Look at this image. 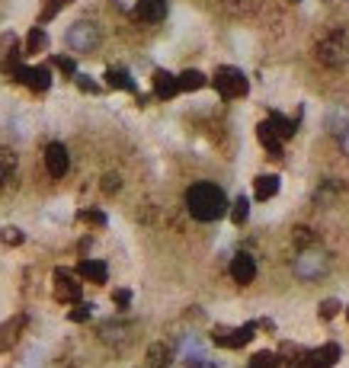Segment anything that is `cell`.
Here are the masks:
<instances>
[{
    "instance_id": "obj_1",
    "label": "cell",
    "mask_w": 349,
    "mask_h": 368,
    "mask_svg": "<svg viewBox=\"0 0 349 368\" xmlns=\"http://www.w3.org/2000/svg\"><path fill=\"white\" fill-rule=\"evenodd\" d=\"M186 208L195 221H205L208 224V221H218L227 212V195L215 183H195L186 193Z\"/></svg>"
},
{
    "instance_id": "obj_2",
    "label": "cell",
    "mask_w": 349,
    "mask_h": 368,
    "mask_svg": "<svg viewBox=\"0 0 349 368\" xmlns=\"http://www.w3.org/2000/svg\"><path fill=\"white\" fill-rule=\"evenodd\" d=\"M68 48L77 55H93L100 48V42H103V33H100V26L93 20H77L71 29H68L65 36Z\"/></svg>"
},
{
    "instance_id": "obj_3",
    "label": "cell",
    "mask_w": 349,
    "mask_h": 368,
    "mask_svg": "<svg viewBox=\"0 0 349 368\" xmlns=\"http://www.w3.org/2000/svg\"><path fill=\"white\" fill-rule=\"evenodd\" d=\"M317 58H321V65L333 67V71L349 67V36L346 33H330L327 39L317 45Z\"/></svg>"
},
{
    "instance_id": "obj_4",
    "label": "cell",
    "mask_w": 349,
    "mask_h": 368,
    "mask_svg": "<svg viewBox=\"0 0 349 368\" xmlns=\"http://www.w3.org/2000/svg\"><path fill=\"white\" fill-rule=\"evenodd\" d=\"M212 84H215V90H218L221 99H240V97H247V90H250L244 71H240V67H231V65L218 67L215 77H212Z\"/></svg>"
},
{
    "instance_id": "obj_5",
    "label": "cell",
    "mask_w": 349,
    "mask_h": 368,
    "mask_svg": "<svg viewBox=\"0 0 349 368\" xmlns=\"http://www.w3.org/2000/svg\"><path fill=\"white\" fill-rule=\"evenodd\" d=\"M295 276L301 278V282H317L321 276H327V253L301 250L295 256Z\"/></svg>"
},
{
    "instance_id": "obj_6",
    "label": "cell",
    "mask_w": 349,
    "mask_h": 368,
    "mask_svg": "<svg viewBox=\"0 0 349 368\" xmlns=\"http://www.w3.org/2000/svg\"><path fill=\"white\" fill-rule=\"evenodd\" d=\"M257 336V323H240V327H215V333H212V340L218 342L221 349H240V346H247V342Z\"/></svg>"
},
{
    "instance_id": "obj_7",
    "label": "cell",
    "mask_w": 349,
    "mask_h": 368,
    "mask_svg": "<svg viewBox=\"0 0 349 368\" xmlns=\"http://www.w3.org/2000/svg\"><path fill=\"white\" fill-rule=\"evenodd\" d=\"M14 80L23 87H29L33 93H45L48 87H52V71H48L45 65L39 67H26V65H16L14 67Z\"/></svg>"
},
{
    "instance_id": "obj_8",
    "label": "cell",
    "mask_w": 349,
    "mask_h": 368,
    "mask_svg": "<svg viewBox=\"0 0 349 368\" xmlns=\"http://www.w3.org/2000/svg\"><path fill=\"white\" fill-rule=\"evenodd\" d=\"M55 298L65 304H77L80 301V282L74 278V272L68 269H55Z\"/></svg>"
},
{
    "instance_id": "obj_9",
    "label": "cell",
    "mask_w": 349,
    "mask_h": 368,
    "mask_svg": "<svg viewBox=\"0 0 349 368\" xmlns=\"http://www.w3.org/2000/svg\"><path fill=\"white\" fill-rule=\"evenodd\" d=\"M343 349L336 346V342H323L321 349H308V355H304V368H333L336 362H340Z\"/></svg>"
},
{
    "instance_id": "obj_10",
    "label": "cell",
    "mask_w": 349,
    "mask_h": 368,
    "mask_svg": "<svg viewBox=\"0 0 349 368\" xmlns=\"http://www.w3.org/2000/svg\"><path fill=\"white\" fill-rule=\"evenodd\" d=\"M68 167H71V157H68V148L61 141H52L45 148V170L48 176H55V180H61V176L68 173Z\"/></svg>"
},
{
    "instance_id": "obj_11",
    "label": "cell",
    "mask_w": 349,
    "mask_h": 368,
    "mask_svg": "<svg viewBox=\"0 0 349 368\" xmlns=\"http://www.w3.org/2000/svg\"><path fill=\"white\" fill-rule=\"evenodd\" d=\"M23 330H26V314H16V317H10V320L0 323V352L14 349L16 342H20Z\"/></svg>"
},
{
    "instance_id": "obj_12",
    "label": "cell",
    "mask_w": 349,
    "mask_h": 368,
    "mask_svg": "<svg viewBox=\"0 0 349 368\" xmlns=\"http://www.w3.org/2000/svg\"><path fill=\"white\" fill-rule=\"evenodd\" d=\"M20 55H23V48H20V42H16L14 33L0 36V71L14 74V67L20 65Z\"/></svg>"
},
{
    "instance_id": "obj_13",
    "label": "cell",
    "mask_w": 349,
    "mask_h": 368,
    "mask_svg": "<svg viewBox=\"0 0 349 368\" xmlns=\"http://www.w3.org/2000/svg\"><path fill=\"white\" fill-rule=\"evenodd\" d=\"M231 278L240 285H250L253 278H257V259H253L250 253H237V256L231 259Z\"/></svg>"
},
{
    "instance_id": "obj_14",
    "label": "cell",
    "mask_w": 349,
    "mask_h": 368,
    "mask_svg": "<svg viewBox=\"0 0 349 368\" xmlns=\"http://www.w3.org/2000/svg\"><path fill=\"white\" fill-rule=\"evenodd\" d=\"M77 276L87 278V282H93V285H106L109 282V266H106L103 259H80Z\"/></svg>"
},
{
    "instance_id": "obj_15",
    "label": "cell",
    "mask_w": 349,
    "mask_h": 368,
    "mask_svg": "<svg viewBox=\"0 0 349 368\" xmlns=\"http://www.w3.org/2000/svg\"><path fill=\"white\" fill-rule=\"evenodd\" d=\"M151 84H154V97H157V99H173L176 93H180V84H176V74L163 71V67H157V71H154Z\"/></svg>"
},
{
    "instance_id": "obj_16",
    "label": "cell",
    "mask_w": 349,
    "mask_h": 368,
    "mask_svg": "<svg viewBox=\"0 0 349 368\" xmlns=\"http://www.w3.org/2000/svg\"><path fill=\"white\" fill-rule=\"evenodd\" d=\"M135 16L144 23H161L167 16V0H135Z\"/></svg>"
},
{
    "instance_id": "obj_17",
    "label": "cell",
    "mask_w": 349,
    "mask_h": 368,
    "mask_svg": "<svg viewBox=\"0 0 349 368\" xmlns=\"http://www.w3.org/2000/svg\"><path fill=\"white\" fill-rule=\"evenodd\" d=\"M253 195H257L259 202H269L279 195V176L276 173H259L257 180H253Z\"/></svg>"
},
{
    "instance_id": "obj_18",
    "label": "cell",
    "mask_w": 349,
    "mask_h": 368,
    "mask_svg": "<svg viewBox=\"0 0 349 368\" xmlns=\"http://www.w3.org/2000/svg\"><path fill=\"white\" fill-rule=\"evenodd\" d=\"M257 138H259V144H263V148L269 151V157L282 161V154H285V151H282V141H279V135H276V131H272L266 122H259V125H257Z\"/></svg>"
},
{
    "instance_id": "obj_19",
    "label": "cell",
    "mask_w": 349,
    "mask_h": 368,
    "mask_svg": "<svg viewBox=\"0 0 349 368\" xmlns=\"http://www.w3.org/2000/svg\"><path fill=\"white\" fill-rule=\"evenodd\" d=\"M106 87H112V90H125V93H135V77H131L125 67H109L106 71Z\"/></svg>"
},
{
    "instance_id": "obj_20",
    "label": "cell",
    "mask_w": 349,
    "mask_h": 368,
    "mask_svg": "<svg viewBox=\"0 0 349 368\" xmlns=\"http://www.w3.org/2000/svg\"><path fill=\"white\" fill-rule=\"evenodd\" d=\"M266 125H269V129L279 135V141H289V138H295V131H298V125L291 122V119H285L282 112H269Z\"/></svg>"
},
{
    "instance_id": "obj_21",
    "label": "cell",
    "mask_w": 349,
    "mask_h": 368,
    "mask_svg": "<svg viewBox=\"0 0 349 368\" xmlns=\"http://www.w3.org/2000/svg\"><path fill=\"white\" fill-rule=\"evenodd\" d=\"M176 84H180V93H195L208 84V77L202 71H195V67H189V71L176 74Z\"/></svg>"
},
{
    "instance_id": "obj_22",
    "label": "cell",
    "mask_w": 349,
    "mask_h": 368,
    "mask_svg": "<svg viewBox=\"0 0 349 368\" xmlns=\"http://www.w3.org/2000/svg\"><path fill=\"white\" fill-rule=\"evenodd\" d=\"M170 346L167 342H151L148 346V368H170Z\"/></svg>"
},
{
    "instance_id": "obj_23",
    "label": "cell",
    "mask_w": 349,
    "mask_h": 368,
    "mask_svg": "<svg viewBox=\"0 0 349 368\" xmlns=\"http://www.w3.org/2000/svg\"><path fill=\"white\" fill-rule=\"evenodd\" d=\"M45 48H48V36H45V29H42V26L29 29L26 45H23V55H39V52H45Z\"/></svg>"
},
{
    "instance_id": "obj_24",
    "label": "cell",
    "mask_w": 349,
    "mask_h": 368,
    "mask_svg": "<svg viewBox=\"0 0 349 368\" xmlns=\"http://www.w3.org/2000/svg\"><path fill=\"white\" fill-rule=\"evenodd\" d=\"M14 173H16V154L10 148H0V186L14 180Z\"/></svg>"
},
{
    "instance_id": "obj_25",
    "label": "cell",
    "mask_w": 349,
    "mask_h": 368,
    "mask_svg": "<svg viewBox=\"0 0 349 368\" xmlns=\"http://www.w3.org/2000/svg\"><path fill=\"white\" fill-rule=\"evenodd\" d=\"M247 218H250V199L240 195V199H234V205H231V221L234 224H244Z\"/></svg>"
},
{
    "instance_id": "obj_26",
    "label": "cell",
    "mask_w": 349,
    "mask_h": 368,
    "mask_svg": "<svg viewBox=\"0 0 349 368\" xmlns=\"http://www.w3.org/2000/svg\"><path fill=\"white\" fill-rule=\"evenodd\" d=\"M100 333H103V340H106V342H119V340H129L131 330H129V327H122V323H106V327L100 330Z\"/></svg>"
},
{
    "instance_id": "obj_27",
    "label": "cell",
    "mask_w": 349,
    "mask_h": 368,
    "mask_svg": "<svg viewBox=\"0 0 349 368\" xmlns=\"http://www.w3.org/2000/svg\"><path fill=\"white\" fill-rule=\"evenodd\" d=\"M247 368H279V355L269 352V349H263V352H257L250 359V365Z\"/></svg>"
},
{
    "instance_id": "obj_28",
    "label": "cell",
    "mask_w": 349,
    "mask_h": 368,
    "mask_svg": "<svg viewBox=\"0 0 349 368\" xmlns=\"http://www.w3.org/2000/svg\"><path fill=\"white\" fill-rule=\"evenodd\" d=\"M68 4H74V0H45V7H42V16H39V23H48V20H55V16H58L61 10L68 7Z\"/></svg>"
},
{
    "instance_id": "obj_29",
    "label": "cell",
    "mask_w": 349,
    "mask_h": 368,
    "mask_svg": "<svg viewBox=\"0 0 349 368\" xmlns=\"http://www.w3.org/2000/svg\"><path fill=\"white\" fill-rule=\"evenodd\" d=\"M327 125H330V131H333V135H343V131H346V129H349V112H343V109L330 112Z\"/></svg>"
},
{
    "instance_id": "obj_30",
    "label": "cell",
    "mask_w": 349,
    "mask_h": 368,
    "mask_svg": "<svg viewBox=\"0 0 349 368\" xmlns=\"http://www.w3.org/2000/svg\"><path fill=\"white\" fill-rule=\"evenodd\" d=\"M340 310H343V304L336 301V298H323L321 308H317V314H321V320H333Z\"/></svg>"
},
{
    "instance_id": "obj_31",
    "label": "cell",
    "mask_w": 349,
    "mask_h": 368,
    "mask_svg": "<svg viewBox=\"0 0 349 368\" xmlns=\"http://www.w3.org/2000/svg\"><path fill=\"white\" fill-rule=\"evenodd\" d=\"M23 240H26V234H23L20 227H0V244H7V247H20Z\"/></svg>"
},
{
    "instance_id": "obj_32",
    "label": "cell",
    "mask_w": 349,
    "mask_h": 368,
    "mask_svg": "<svg viewBox=\"0 0 349 368\" xmlns=\"http://www.w3.org/2000/svg\"><path fill=\"white\" fill-rule=\"evenodd\" d=\"M80 221H84V224H93V227H106V212H100V208H84V212H80Z\"/></svg>"
},
{
    "instance_id": "obj_33",
    "label": "cell",
    "mask_w": 349,
    "mask_h": 368,
    "mask_svg": "<svg viewBox=\"0 0 349 368\" xmlns=\"http://www.w3.org/2000/svg\"><path fill=\"white\" fill-rule=\"evenodd\" d=\"M55 67L71 80H74V74H77V65H74V58H68V55H55Z\"/></svg>"
},
{
    "instance_id": "obj_34",
    "label": "cell",
    "mask_w": 349,
    "mask_h": 368,
    "mask_svg": "<svg viewBox=\"0 0 349 368\" xmlns=\"http://www.w3.org/2000/svg\"><path fill=\"white\" fill-rule=\"evenodd\" d=\"M90 314H93V308H90V304L77 301V308H74V310H71V314H68V317H71L74 323H84V320H90Z\"/></svg>"
},
{
    "instance_id": "obj_35",
    "label": "cell",
    "mask_w": 349,
    "mask_h": 368,
    "mask_svg": "<svg viewBox=\"0 0 349 368\" xmlns=\"http://www.w3.org/2000/svg\"><path fill=\"white\" fill-rule=\"evenodd\" d=\"M119 189H122V176H119V173H106L103 176V193H119Z\"/></svg>"
},
{
    "instance_id": "obj_36",
    "label": "cell",
    "mask_w": 349,
    "mask_h": 368,
    "mask_svg": "<svg viewBox=\"0 0 349 368\" xmlns=\"http://www.w3.org/2000/svg\"><path fill=\"white\" fill-rule=\"evenodd\" d=\"M74 84H77L84 93H100V84H93L87 74H74Z\"/></svg>"
},
{
    "instance_id": "obj_37",
    "label": "cell",
    "mask_w": 349,
    "mask_h": 368,
    "mask_svg": "<svg viewBox=\"0 0 349 368\" xmlns=\"http://www.w3.org/2000/svg\"><path fill=\"white\" fill-rule=\"evenodd\" d=\"M112 301H116L119 308H129V304H131V291L129 288H119L116 295H112Z\"/></svg>"
},
{
    "instance_id": "obj_38",
    "label": "cell",
    "mask_w": 349,
    "mask_h": 368,
    "mask_svg": "<svg viewBox=\"0 0 349 368\" xmlns=\"http://www.w3.org/2000/svg\"><path fill=\"white\" fill-rule=\"evenodd\" d=\"M186 365H189V368H215V362L202 359V355H189V359H186Z\"/></svg>"
},
{
    "instance_id": "obj_39",
    "label": "cell",
    "mask_w": 349,
    "mask_h": 368,
    "mask_svg": "<svg viewBox=\"0 0 349 368\" xmlns=\"http://www.w3.org/2000/svg\"><path fill=\"white\" fill-rule=\"evenodd\" d=\"M112 4H116L119 10H125V13H131V10H135V0H112Z\"/></svg>"
},
{
    "instance_id": "obj_40",
    "label": "cell",
    "mask_w": 349,
    "mask_h": 368,
    "mask_svg": "<svg viewBox=\"0 0 349 368\" xmlns=\"http://www.w3.org/2000/svg\"><path fill=\"white\" fill-rule=\"evenodd\" d=\"M340 148H343V151H346V154H349V129H346V131H343V135H340Z\"/></svg>"
},
{
    "instance_id": "obj_41",
    "label": "cell",
    "mask_w": 349,
    "mask_h": 368,
    "mask_svg": "<svg viewBox=\"0 0 349 368\" xmlns=\"http://www.w3.org/2000/svg\"><path fill=\"white\" fill-rule=\"evenodd\" d=\"M282 368H304V362H279Z\"/></svg>"
},
{
    "instance_id": "obj_42",
    "label": "cell",
    "mask_w": 349,
    "mask_h": 368,
    "mask_svg": "<svg viewBox=\"0 0 349 368\" xmlns=\"http://www.w3.org/2000/svg\"><path fill=\"white\" fill-rule=\"evenodd\" d=\"M346 320H349V308H346Z\"/></svg>"
},
{
    "instance_id": "obj_43",
    "label": "cell",
    "mask_w": 349,
    "mask_h": 368,
    "mask_svg": "<svg viewBox=\"0 0 349 368\" xmlns=\"http://www.w3.org/2000/svg\"><path fill=\"white\" fill-rule=\"evenodd\" d=\"M291 4H298V0H291Z\"/></svg>"
}]
</instances>
